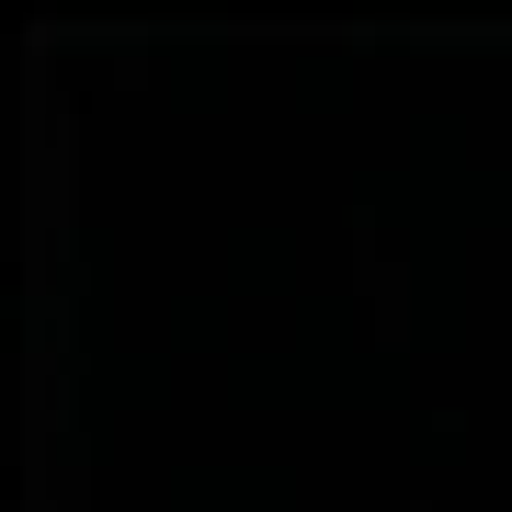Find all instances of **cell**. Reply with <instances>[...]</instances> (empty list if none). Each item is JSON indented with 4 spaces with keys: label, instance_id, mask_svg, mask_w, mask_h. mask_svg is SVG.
I'll return each instance as SVG.
<instances>
[]
</instances>
